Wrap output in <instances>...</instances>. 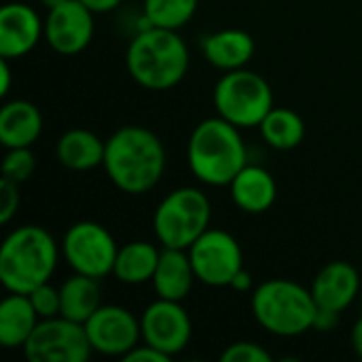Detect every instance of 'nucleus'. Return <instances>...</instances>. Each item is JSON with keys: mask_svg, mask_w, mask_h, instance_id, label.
I'll return each mask as SVG.
<instances>
[{"mask_svg": "<svg viewBox=\"0 0 362 362\" xmlns=\"http://www.w3.org/2000/svg\"><path fill=\"white\" fill-rule=\"evenodd\" d=\"M102 168L119 191L144 195L165 172L163 142L148 127L123 125L106 140Z\"/></svg>", "mask_w": 362, "mask_h": 362, "instance_id": "nucleus-1", "label": "nucleus"}, {"mask_svg": "<svg viewBox=\"0 0 362 362\" xmlns=\"http://www.w3.org/2000/svg\"><path fill=\"white\" fill-rule=\"evenodd\" d=\"M189 64V47L178 30L151 25L134 34L125 51L129 76L151 91L176 87L187 76Z\"/></svg>", "mask_w": 362, "mask_h": 362, "instance_id": "nucleus-2", "label": "nucleus"}, {"mask_svg": "<svg viewBox=\"0 0 362 362\" xmlns=\"http://www.w3.org/2000/svg\"><path fill=\"white\" fill-rule=\"evenodd\" d=\"M248 153L240 127L223 117H210L195 125L187 144V161L193 176L208 187H227L248 165Z\"/></svg>", "mask_w": 362, "mask_h": 362, "instance_id": "nucleus-3", "label": "nucleus"}, {"mask_svg": "<svg viewBox=\"0 0 362 362\" xmlns=\"http://www.w3.org/2000/svg\"><path fill=\"white\" fill-rule=\"evenodd\" d=\"M55 238L38 225L13 229L0 248V282L8 293L30 295L51 280L59 261Z\"/></svg>", "mask_w": 362, "mask_h": 362, "instance_id": "nucleus-4", "label": "nucleus"}, {"mask_svg": "<svg viewBox=\"0 0 362 362\" xmlns=\"http://www.w3.org/2000/svg\"><path fill=\"white\" fill-rule=\"evenodd\" d=\"M255 320L276 337H299L314 327L318 305L310 288L286 278L259 284L250 299Z\"/></svg>", "mask_w": 362, "mask_h": 362, "instance_id": "nucleus-5", "label": "nucleus"}, {"mask_svg": "<svg viewBox=\"0 0 362 362\" xmlns=\"http://www.w3.org/2000/svg\"><path fill=\"white\" fill-rule=\"evenodd\" d=\"M212 206L208 195L195 187H180L165 195L155 214V238L163 248L189 250L193 242L208 231Z\"/></svg>", "mask_w": 362, "mask_h": 362, "instance_id": "nucleus-6", "label": "nucleus"}, {"mask_svg": "<svg viewBox=\"0 0 362 362\" xmlns=\"http://www.w3.org/2000/svg\"><path fill=\"white\" fill-rule=\"evenodd\" d=\"M212 102L216 115L240 129L259 127L274 108V91L265 76L240 68L225 72L214 85Z\"/></svg>", "mask_w": 362, "mask_h": 362, "instance_id": "nucleus-7", "label": "nucleus"}, {"mask_svg": "<svg viewBox=\"0 0 362 362\" xmlns=\"http://www.w3.org/2000/svg\"><path fill=\"white\" fill-rule=\"evenodd\" d=\"M62 255L74 274L102 280L112 274L119 246L104 225L81 221L66 231L62 240Z\"/></svg>", "mask_w": 362, "mask_h": 362, "instance_id": "nucleus-8", "label": "nucleus"}, {"mask_svg": "<svg viewBox=\"0 0 362 362\" xmlns=\"http://www.w3.org/2000/svg\"><path fill=\"white\" fill-rule=\"evenodd\" d=\"M21 350L30 362H85L93 352L85 325L64 316L40 320Z\"/></svg>", "mask_w": 362, "mask_h": 362, "instance_id": "nucleus-9", "label": "nucleus"}, {"mask_svg": "<svg viewBox=\"0 0 362 362\" xmlns=\"http://www.w3.org/2000/svg\"><path fill=\"white\" fill-rule=\"evenodd\" d=\"M187 252L195 278L212 288L231 286L233 278L240 274V269H244L240 242L223 229H208Z\"/></svg>", "mask_w": 362, "mask_h": 362, "instance_id": "nucleus-10", "label": "nucleus"}, {"mask_svg": "<svg viewBox=\"0 0 362 362\" xmlns=\"http://www.w3.org/2000/svg\"><path fill=\"white\" fill-rule=\"evenodd\" d=\"M85 331L93 352L123 358L142 339L140 320L121 305H100L85 322Z\"/></svg>", "mask_w": 362, "mask_h": 362, "instance_id": "nucleus-11", "label": "nucleus"}, {"mask_svg": "<svg viewBox=\"0 0 362 362\" xmlns=\"http://www.w3.org/2000/svg\"><path fill=\"white\" fill-rule=\"evenodd\" d=\"M142 341L161 350L170 358L180 354L193 335V325L180 301L157 299L140 316Z\"/></svg>", "mask_w": 362, "mask_h": 362, "instance_id": "nucleus-12", "label": "nucleus"}, {"mask_svg": "<svg viewBox=\"0 0 362 362\" xmlns=\"http://www.w3.org/2000/svg\"><path fill=\"white\" fill-rule=\"evenodd\" d=\"M93 15L81 0H68L49 8L45 19V40L59 55H76L93 40Z\"/></svg>", "mask_w": 362, "mask_h": 362, "instance_id": "nucleus-13", "label": "nucleus"}, {"mask_svg": "<svg viewBox=\"0 0 362 362\" xmlns=\"http://www.w3.org/2000/svg\"><path fill=\"white\" fill-rule=\"evenodd\" d=\"M45 36V21L25 2H8L0 11V57L19 59Z\"/></svg>", "mask_w": 362, "mask_h": 362, "instance_id": "nucleus-14", "label": "nucleus"}, {"mask_svg": "<svg viewBox=\"0 0 362 362\" xmlns=\"http://www.w3.org/2000/svg\"><path fill=\"white\" fill-rule=\"evenodd\" d=\"M310 291L318 308L341 314L356 299L361 291V276L352 263L331 261L316 274Z\"/></svg>", "mask_w": 362, "mask_h": 362, "instance_id": "nucleus-15", "label": "nucleus"}, {"mask_svg": "<svg viewBox=\"0 0 362 362\" xmlns=\"http://www.w3.org/2000/svg\"><path fill=\"white\" fill-rule=\"evenodd\" d=\"M202 51L204 57L218 70L223 72H231V70H240L244 68L255 51V38L238 28H227V30H218L214 34H208L202 40Z\"/></svg>", "mask_w": 362, "mask_h": 362, "instance_id": "nucleus-16", "label": "nucleus"}, {"mask_svg": "<svg viewBox=\"0 0 362 362\" xmlns=\"http://www.w3.org/2000/svg\"><path fill=\"white\" fill-rule=\"evenodd\" d=\"M229 189L233 204L246 214L267 212L278 197V185L274 176L261 165H246L231 180Z\"/></svg>", "mask_w": 362, "mask_h": 362, "instance_id": "nucleus-17", "label": "nucleus"}, {"mask_svg": "<svg viewBox=\"0 0 362 362\" xmlns=\"http://www.w3.org/2000/svg\"><path fill=\"white\" fill-rule=\"evenodd\" d=\"M42 132V115L30 100H11L0 110V142L8 148L32 146Z\"/></svg>", "mask_w": 362, "mask_h": 362, "instance_id": "nucleus-18", "label": "nucleus"}, {"mask_svg": "<svg viewBox=\"0 0 362 362\" xmlns=\"http://www.w3.org/2000/svg\"><path fill=\"white\" fill-rule=\"evenodd\" d=\"M195 280L197 278H195V272H193L187 250H176V248L161 250L159 265L151 280L157 297L182 303L189 297Z\"/></svg>", "mask_w": 362, "mask_h": 362, "instance_id": "nucleus-19", "label": "nucleus"}, {"mask_svg": "<svg viewBox=\"0 0 362 362\" xmlns=\"http://www.w3.org/2000/svg\"><path fill=\"white\" fill-rule=\"evenodd\" d=\"M104 148L106 140H102L89 129L74 127L59 136L55 155L64 168L72 172H89L104 163Z\"/></svg>", "mask_w": 362, "mask_h": 362, "instance_id": "nucleus-20", "label": "nucleus"}, {"mask_svg": "<svg viewBox=\"0 0 362 362\" xmlns=\"http://www.w3.org/2000/svg\"><path fill=\"white\" fill-rule=\"evenodd\" d=\"M40 322L28 295L11 293L0 303V344L6 350L23 348Z\"/></svg>", "mask_w": 362, "mask_h": 362, "instance_id": "nucleus-21", "label": "nucleus"}, {"mask_svg": "<svg viewBox=\"0 0 362 362\" xmlns=\"http://www.w3.org/2000/svg\"><path fill=\"white\" fill-rule=\"evenodd\" d=\"M161 250L151 242H129L119 248L112 276L123 284H144L151 282L159 265Z\"/></svg>", "mask_w": 362, "mask_h": 362, "instance_id": "nucleus-22", "label": "nucleus"}, {"mask_svg": "<svg viewBox=\"0 0 362 362\" xmlns=\"http://www.w3.org/2000/svg\"><path fill=\"white\" fill-rule=\"evenodd\" d=\"M59 297H62L59 316L85 325L93 316V312L102 305L100 280L83 274H74L59 286Z\"/></svg>", "mask_w": 362, "mask_h": 362, "instance_id": "nucleus-23", "label": "nucleus"}, {"mask_svg": "<svg viewBox=\"0 0 362 362\" xmlns=\"http://www.w3.org/2000/svg\"><path fill=\"white\" fill-rule=\"evenodd\" d=\"M263 140L276 151L297 148L305 138V121L291 108H272L259 125Z\"/></svg>", "mask_w": 362, "mask_h": 362, "instance_id": "nucleus-24", "label": "nucleus"}, {"mask_svg": "<svg viewBox=\"0 0 362 362\" xmlns=\"http://www.w3.org/2000/svg\"><path fill=\"white\" fill-rule=\"evenodd\" d=\"M197 4L199 0H144L142 13L157 28L180 30L193 19Z\"/></svg>", "mask_w": 362, "mask_h": 362, "instance_id": "nucleus-25", "label": "nucleus"}, {"mask_svg": "<svg viewBox=\"0 0 362 362\" xmlns=\"http://www.w3.org/2000/svg\"><path fill=\"white\" fill-rule=\"evenodd\" d=\"M36 168V157L32 153V146L25 148H8L2 161V176L15 182H25Z\"/></svg>", "mask_w": 362, "mask_h": 362, "instance_id": "nucleus-26", "label": "nucleus"}, {"mask_svg": "<svg viewBox=\"0 0 362 362\" xmlns=\"http://www.w3.org/2000/svg\"><path fill=\"white\" fill-rule=\"evenodd\" d=\"M28 297H30V301H32V305H34V310H36V314H38L40 320L59 316V312H62L59 288H55L49 282H45V284L36 286Z\"/></svg>", "mask_w": 362, "mask_h": 362, "instance_id": "nucleus-27", "label": "nucleus"}, {"mask_svg": "<svg viewBox=\"0 0 362 362\" xmlns=\"http://www.w3.org/2000/svg\"><path fill=\"white\" fill-rule=\"evenodd\" d=\"M223 362H272V354L255 341H235L221 354Z\"/></svg>", "mask_w": 362, "mask_h": 362, "instance_id": "nucleus-28", "label": "nucleus"}, {"mask_svg": "<svg viewBox=\"0 0 362 362\" xmlns=\"http://www.w3.org/2000/svg\"><path fill=\"white\" fill-rule=\"evenodd\" d=\"M19 208V182L2 176L0 180V223L8 225Z\"/></svg>", "mask_w": 362, "mask_h": 362, "instance_id": "nucleus-29", "label": "nucleus"}, {"mask_svg": "<svg viewBox=\"0 0 362 362\" xmlns=\"http://www.w3.org/2000/svg\"><path fill=\"white\" fill-rule=\"evenodd\" d=\"M123 361L125 362H168L170 361V356L168 354H163L161 350H157V348H153V346H148V344H144V346H136L132 352H127L125 356H123Z\"/></svg>", "mask_w": 362, "mask_h": 362, "instance_id": "nucleus-30", "label": "nucleus"}, {"mask_svg": "<svg viewBox=\"0 0 362 362\" xmlns=\"http://www.w3.org/2000/svg\"><path fill=\"white\" fill-rule=\"evenodd\" d=\"M339 322V312H333V310H325V308H318L316 312V318H314V331H322V333H329L337 327Z\"/></svg>", "mask_w": 362, "mask_h": 362, "instance_id": "nucleus-31", "label": "nucleus"}, {"mask_svg": "<svg viewBox=\"0 0 362 362\" xmlns=\"http://www.w3.org/2000/svg\"><path fill=\"white\" fill-rule=\"evenodd\" d=\"M91 13H112L121 6L123 0H81Z\"/></svg>", "mask_w": 362, "mask_h": 362, "instance_id": "nucleus-32", "label": "nucleus"}, {"mask_svg": "<svg viewBox=\"0 0 362 362\" xmlns=\"http://www.w3.org/2000/svg\"><path fill=\"white\" fill-rule=\"evenodd\" d=\"M231 288L238 293H250L252 291V276L246 269H240V274L231 282Z\"/></svg>", "mask_w": 362, "mask_h": 362, "instance_id": "nucleus-33", "label": "nucleus"}, {"mask_svg": "<svg viewBox=\"0 0 362 362\" xmlns=\"http://www.w3.org/2000/svg\"><path fill=\"white\" fill-rule=\"evenodd\" d=\"M11 59H4L0 57V78H2V85H0V95H6L11 91V66H8Z\"/></svg>", "mask_w": 362, "mask_h": 362, "instance_id": "nucleus-34", "label": "nucleus"}, {"mask_svg": "<svg viewBox=\"0 0 362 362\" xmlns=\"http://www.w3.org/2000/svg\"><path fill=\"white\" fill-rule=\"evenodd\" d=\"M350 339H352V348H354V352L358 354L362 358V318L352 327V335H350Z\"/></svg>", "mask_w": 362, "mask_h": 362, "instance_id": "nucleus-35", "label": "nucleus"}, {"mask_svg": "<svg viewBox=\"0 0 362 362\" xmlns=\"http://www.w3.org/2000/svg\"><path fill=\"white\" fill-rule=\"evenodd\" d=\"M42 6H47V8H55V6H59V4H64V2H68V0H38Z\"/></svg>", "mask_w": 362, "mask_h": 362, "instance_id": "nucleus-36", "label": "nucleus"}]
</instances>
